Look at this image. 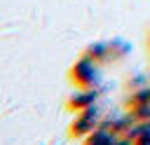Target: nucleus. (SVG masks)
Wrapping results in <instances>:
<instances>
[{"instance_id": "obj_1", "label": "nucleus", "mask_w": 150, "mask_h": 145, "mask_svg": "<svg viewBox=\"0 0 150 145\" xmlns=\"http://www.w3.org/2000/svg\"><path fill=\"white\" fill-rule=\"evenodd\" d=\"M73 77H75V82L82 84V87H94V84L98 82V68H96V63H94L91 58L84 56V58H80V61L75 63Z\"/></svg>"}, {"instance_id": "obj_2", "label": "nucleus", "mask_w": 150, "mask_h": 145, "mask_svg": "<svg viewBox=\"0 0 150 145\" xmlns=\"http://www.w3.org/2000/svg\"><path fill=\"white\" fill-rule=\"evenodd\" d=\"M96 122H98L96 108L89 105V108L80 110V115L75 117V122H73V133H75V136H87V133H91V131L96 129Z\"/></svg>"}, {"instance_id": "obj_3", "label": "nucleus", "mask_w": 150, "mask_h": 145, "mask_svg": "<svg viewBox=\"0 0 150 145\" xmlns=\"http://www.w3.org/2000/svg\"><path fill=\"white\" fill-rule=\"evenodd\" d=\"M115 140H117V133H112V131H105V129H94L89 136H87V140H84V145H115Z\"/></svg>"}, {"instance_id": "obj_4", "label": "nucleus", "mask_w": 150, "mask_h": 145, "mask_svg": "<svg viewBox=\"0 0 150 145\" xmlns=\"http://www.w3.org/2000/svg\"><path fill=\"white\" fill-rule=\"evenodd\" d=\"M94 101H96V91H94L91 87H87L84 91L75 94V96L68 101V105H70V108H75V110H84V108L94 105Z\"/></svg>"}, {"instance_id": "obj_5", "label": "nucleus", "mask_w": 150, "mask_h": 145, "mask_svg": "<svg viewBox=\"0 0 150 145\" xmlns=\"http://www.w3.org/2000/svg\"><path fill=\"white\" fill-rule=\"evenodd\" d=\"M87 58H91V61H105V58H110V47H108V42H96V44H91V47L87 49Z\"/></svg>"}, {"instance_id": "obj_6", "label": "nucleus", "mask_w": 150, "mask_h": 145, "mask_svg": "<svg viewBox=\"0 0 150 145\" xmlns=\"http://www.w3.org/2000/svg\"><path fill=\"white\" fill-rule=\"evenodd\" d=\"M145 103H150V89H138L131 96V105L136 108V105H145Z\"/></svg>"}, {"instance_id": "obj_7", "label": "nucleus", "mask_w": 150, "mask_h": 145, "mask_svg": "<svg viewBox=\"0 0 150 145\" xmlns=\"http://www.w3.org/2000/svg\"><path fill=\"white\" fill-rule=\"evenodd\" d=\"M115 145H136V143H134V140H129V138L124 136V138H117V140H115Z\"/></svg>"}]
</instances>
